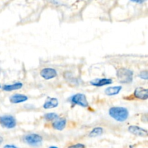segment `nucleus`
I'll use <instances>...</instances> for the list:
<instances>
[{
  "mask_svg": "<svg viewBox=\"0 0 148 148\" xmlns=\"http://www.w3.org/2000/svg\"><path fill=\"white\" fill-rule=\"evenodd\" d=\"M108 114L111 118L119 122H124L129 117V111L124 107H111L108 111Z\"/></svg>",
  "mask_w": 148,
  "mask_h": 148,
  "instance_id": "f257e3e1",
  "label": "nucleus"
},
{
  "mask_svg": "<svg viewBox=\"0 0 148 148\" xmlns=\"http://www.w3.org/2000/svg\"><path fill=\"white\" fill-rule=\"evenodd\" d=\"M133 71L127 68H119L116 71L118 81L121 84H130L133 81Z\"/></svg>",
  "mask_w": 148,
  "mask_h": 148,
  "instance_id": "f03ea898",
  "label": "nucleus"
},
{
  "mask_svg": "<svg viewBox=\"0 0 148 148\" xmlns=\"http://www.w3.org/2000/svg\"><path fill=\"white\" fill-rule=\"evenodd\" d=\"M23 141L25 144L33 147H39L41 145L43 142V137L38 134H27L23 136Z\"/></svg>",
  "mask_w": 148,
  "mask_h": 148,
  "instance_id": "7ed1b4c3",
  "label": "nucleus"
},
{
  "mask_svg": "<svg viewBox=\"0 0 148 148\" xmlns=\"http://www.w3.org/2000/svg\"><path fill=\"white\" fill-rule=\"evenodd\" d=\"M69 101L75 105L79 106L83 108H87L89 106V103L87 100L86 96L82 93H77L72 95L69 98Z\"/></svg>",
  "mask_w": 148,
  "mask_h": 148,
  "instance_id": "20e7f679",
  "label": "nucleus"
},
{
  "mask_svg": "<svg viewBox=\"0 0 148 148\" xmlns=\"http://www.w3.org/2000/svg\"><path fill=\"white\" fill-rule=\"evenodd\" d=\"M0 124L7 129H13L17 125L16 119L12 115H3L0 116Z\"/></svg>",
  "mask_w": 148,
  "mask_h": 148,
  "instance_id": "39448f33",
  "label": "nucleus"
},
{
  "mask_svg": "<svg viewBox=\"0 0 148 148\" xmlns=\"http://www.w3.org/2000/svg\"><path fill=\"white\" fill-rule=\"evenodd\" d=\"M40 75L43 79L49 80V79H51L56 77L57 76V72L53 68L46 67L40 71Z\"/></svg>",
  "mask_w": 148,
  "mask_h": 148,
  "instance_id": "423d86ee",
  "label": "nucleus"
},
{
  "mask_svg": "<svg viewBox=\"0 0 148 148\" xmlns=\"http://www.w3.org/2000/svg\"><path fill=\"white\" fill-rule=\"evenodd\" d=\"M128 131L131 134H134L135 136H138V137H147L148 134L147 130H145V129L141 128V127L135 125L130 126L128 128Z\"/></svg>",
  "mask_w": 148,
  "mask_h": 148,
  "instance_id": "0eeeda50",
  "label": "nucleus"
},
{
  "mask_svg": "<svg viewBox=\"0 0 148 148\" xmlns=\"http://www.w3.org/2000/svg\"><path fill=\"white\" fill-rule=\"evenodd\" d=\"M133 95L137 99L145 101L148 98V90L143 87H138L134 90Z\"/></svg>",
  "mask_w": 148,
  "mask_h": 148,
  "instance_id": "6e6552de",
  "label": "nucleus"
},
{
  "mask_svg": "<svg viewBox=\"0 0 148 148\" xmlns=\"http://www.w3.org/2000/svg\"><path fill=\"white\" fill-rule=\"evenodd\" d=\"M28 100V97L24 94L15 93L11 95L10 98V101L13 104H18L21 103L25 102Z\"/></svg>",
  "mask_w": 148,
  "mask_h": 148,
  "instance_id": "1a4fd4ad",
  "label": "nucleus"
},
{
  "mask_svg": "<svg viewBox=\"0 0 148 148\" xmlns=\"http://www.w3.org/2000/svg\"><path fill=\"white\" fill-rule=\"evenodd\" d=\"M66 119L65 118H57L52 123V127L54 130L62 131L66 127Z\"/></svg>",
  "mask_w": 148,
  "mask_h": 148,
  "instance_id": "9d476101",
  "label": "nucleus"
},
{
  "mask_svg": "<svg viewBox=\"0 0 148 148\" xmlns=\"http://www.w3.org/2000/svg\"><path fill=\"white\" fill-rule=\"evenodd\" d=\"M113 80L108 78H101V79H95L90 82V83L92 85L95 87H102L105 85H108L112 84Z\"/></svg>",
  "mask_w": 148,
  "mask_h": 148,
  "instance_id": "9b49d317",
  "label": "nucleus"
},
{
  "mask_svg": "<svg viewBox=\"0 0 148 148\" xmlns=\"http://www.w3.org/2000/svg\"><path fill=\"white\" fill-rule=\"evenodd\" d=\"M59 105V101L56 98H49L45 101L44 104L43 105V108L45 109H51V108H56Z\"/></svg>",
  "mask_w": 148,
  "mask_h": 148,
  "instance_id": "f8f14e48",
  "label": "nucleus"
},
{
  "mask_svg": "<svg viewBox=\"0 0 148 148\" xmlns=\"http://www.w3.org/2000/svg\"><path fill=\"white\" fill-rule=\"evenodd\" d=\"M122 89V86H114V87H108L105 90V93L108 96H113V95H118L121 92Z\"/></svg>",
  "mask_w": 148,
  "mask_h": 148,
  "instance_id": "ddd939ff",
  "label": "nucleus"
},
{
  "mask_svg": "<svg viewBox=\"0 0 148 148\" xmlns=\"http://www.w3.org/2000/svg\"><path fill=\"white\" fill-rule=\"evenodd\" d=\"M23 84L22 82H16L14 84H10V85H4L2 87L3 90L7 91V92H10V91L15 90H19L23 88Z\"/></svg>",
  "mask_w": 148,
  "mask_h": 148,
  "instance_id": "4468645a",
  "label": "nucleus"
},
{
  "mask_svg": "<svg viewBox=\"0 0 148 148\" xmlns=\"http://www.w3.org/2000/svg\"><path fill=\"white\" fill-rule=\"evenodd\" d=\"M103 133V129L102 127H95L92 131L90 132L89 137H97L101 136Z\"/></svg>",
  "mask_w": 148,
  "mask_h": 148,
  "instance_id": "2eb2a0df",
  "label": "nucleus"
},
{
  "mask_svg": "<svg viewBox=\"0 0 148 148\" xmlns=\"http://www.w3.org/2000/svg\"><path fill=\"white\" fill-rule=\"evenodd\" d=\"M43 117H44V119L46 120V121H54L55 119L59 118V116H58L57 114H56V113L51 112V113H47V114H46L44 116H43Z\"/></svg>",
  "mask_w": 148,
  "mask_h": 148,
  "instance_id": "dca6fc26",
  "label": "nucleus"
},
{
  "mask_svg": "<svg viewBox=\"0 0 148 148\" xmlns=\"http://www.w3.org/2000/svg\"><path fill=\"white\" fill-rule=\"evenodd\" d=\"M139 77L141 79H145V80H147L148 79V72L147 70H144L143 72H140L139 74Z\"/></svg>",
  "mask_w": 148,
  "mask_h": 148,
  "instance_id": "f3484780",
  "label": "nucleus"
},
{
  "mask_svg": "<svg viewBox=\"0 0 148 148\" xmlns=\"http://www.w3.org/2000/svg\"><path fill=\"white\" fill-rule=\"evenodd\" d=\"M68 148H85V145L81 143H77L76 145H73L69 146Z\"/></svg>",
  "mask_w": 148,
  "mask_h": 148,
  "instance_id": "a211bd4d",
  "label": "nucleus"
},
{
  "mask_svg": "<svg viewBox=\"0 0 148 148\" xmlns=\"http://www.w3.org/2000/svg\"><path fill=\"white\" fill-rule=\"evenodd\" d=\"M132 2L134 3H137V4H143V3L145 2L147 0H131Z\"/></svg>",
  "mask_w": 148,
  "mask_h": 148,
  "instance_id": "6ab92c4d",
  "label": "nucleus"
},
{
  "mask_svg": "<svg viewBox=\"0 0 148 148\" xmlns=\"http://www.w3.org/2000/svg\"><path fill=\"white\" fill-rule=\"evenodd\" d=\"M4 148H18L17 146L14 145H6Z\"/></svg>",
  "mask_w": 148,
  "mask_h": 148,
  "instance_id": "aec40b11",
  "label": "nucleus"
},
{
  "mask_svg": "<svg viewBox=\"0 0 148 148\" xmlns=\"http://www.w3.org/2000/svg\"><path fill=\"white\" fill-rule=\"evenodd\" d=\"M3 137H0V145L1 144V143H2V142H3Z\"/></svg>",
  "mask_w": 148,
  "mask_h": 148,
  "instance_id": "412c9836",
  "label": "nucleus"
},
{
  "mask_svg": "<svg viewBox=\"0 0 148 148\" xmlns=\"http://www.w3.org/2000/svg\"><path fill=\"white\" fill-rule=\"evenodd\" d=\"M49 148H58L57 147H55V146H51V147H49Z\"/></svg>",
  "mask_w": 148,
  "mask_h": 148,
  "instance_id": "4be33fe9",
  "label": "nucleus"
},
{
  "mask_svg": "<svg viewBox=\"0 0 148 148\" xmlns=\"http://www.w3.org/2000/svg\"><path fill=\"white\" fill-rule=\"evenodd\" d=\"M0 88H1V85H0Z\"/></svg>",
  "mask_w": 148,
  "mask_h": 148,
  "instance_id": "5701e85b",
  "label": "nucleus"
}]
</instances>
